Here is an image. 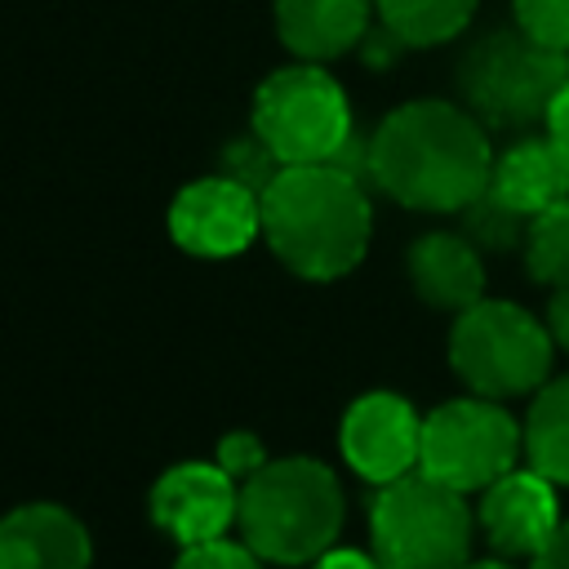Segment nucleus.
<instances>
[{
	"instance_id": "13",
	"label": "nucleus",
	"mask_w": 569,
	"mask_h": 569,
	"mask_svg": "<svg viewBox=\"0 0 569 569\" xmlns=\"http://www.w3.org/2000/svg\"><path fill=\"white\" fill-rule=\"evenodd\" d=\"M89 560L84 525L53 502H27L0 525V569H89Z\"/></svg>"
},
{
	"instance_id": "27",
	"label": "nucleus",
	"mask_w": 569,
	"mask_h": 569,
	"mask_svg": "<svg viewBox=\"0 0 569 569\" xmlns=\"http://www.w3.org/2000/svg\"><path fill=\"white\" fill-rule=\"evenodd\" d=\"M547 329L556 338V347L569 351V284L551 293V307H547Z\"/></svg>"
},
{
	"instance_id": "14",
	"label": "nucleus",
	"mask_w": 569,
	"mask_h": 569,
	"mask_svg": "<svg viewBox=\"0 0 569 569\" xmlns=\"http://www.w3.org/2000/svg\"><path fill=\"white\" fill-rule=\"evenodd\" d=\"M378 0H276V36L302 62H333L369 36Z\"/></svg>"
},
{
	"instance_id": "8",
	"label": "nucleus",
	"mask_w": 569,
	"mask_h": 569,
	"mask_svg": "<svg viewBox=\"0 0 569 569\" xmlns=\"http://www.w3.org/2000/svg\"><path fill=\"white\" fill-rule=\"evenodd\" d=\"M525 449V427L511 422L507 409L489 396H467L431 409L422 418V458L418 471L431 480L471 493L489 489L498 476L516 467V453Z\"/></svg>"
},
{
	"instance_id": "29",
	"label": "nucleus",
	"mask_w": 569,
	"mask_h": 569,
	"mask_svg": "<svg viewBox=\"0 0 569 569\" xmlns=\"http://www.w3.org/2000/svg\"><path fill=\"white\" fill-rule=\"evenodd\" d=\"M462 569H511V565H502V560H480V565H462Z\"/></svg>"
},
{
	"instance_id": "24",
	"label": "nucleus",
	"mask_w": 569,
	"mask_h": 569,
	"mask_svg": "<svg viewBox=\"0 0 569 569\" xmlns=\"http://www.w3.org/2000/svg\"><path fill=\"white\" fill-rule=\"evenodd\" d=\"M267 462H271V458H267L262 440L249 436V431H227V436L218 440V467H222L236 485H244L249 476H258Z\"/></svg>"
},
{
	"instance_id": "7",
	"label": "nucleus",
	"mask_w": 569,
	"mask_h": 569,
	"mask_svg": "<svg viewBox=\"0 0 569 569\" xmlns=\"http://www.w3.org/2000/svg\"><path fill=\"white\" fill-rule=\"evenodd\" d=\"M253 133L280 164H329L351 142V102L325 62L271 71L253 93Z\"/></svg>"
},
{
	"instance_id": "5",
	"label": "nucleus",
	"mask_w": 569,
	"mask_h": 569,
	"mask_svg": "<svg viewBox=\"0 0 569 569\" xmlns=\"http://www.w3.org/2000/svg\"><path fill=\"white\" fill-rule=\"evenodd\" d=\"M369 538L382 569H462L471 516L458 489L427 471H409L378 489L369 507Z\"/></svg>"
},
{
	"instance_id": "22",
	"label": "nucleus",
	"mask_w": 569,
	"mask_h": 569,
	"mask_svg": "<svg viewBox=\"0 0 569 569\" xmlns=\"http://www.w3.org/2000/svg\"><path fill=\"white\" fill-rule=\"evenodd\" d=\"M222 160H227V173L231 178H240L244 187H253L258 196L271 187V178L284 169L280 164V156L258 138V133H249V138H240V142H231L227 151H222Z\"/></svg>"
},
{
	"instance_id": "4",
	"label": "nucleus",
	"mask_w": 569,
	"mask_h": 569,
	"mask_svg": "<svg viewBox=\"0 0 569 569\" xmlns=\"http://www.w3.org/2000/svg\"><path fill=\"white\" fill-rule=\"evenodd\" d=\"M565 80H569V53L538 44L520 27L485 36L458 67L467 111L485 129H502V133H525L538 120H547L551 98L565 89Z\"/></svg>"
},
{
	"instance_id": "11",
	"label": "nucleus",
	"mask_w": 569,
	"mask_h": 569,
	"mask_svg": "<svg viewBox=\"0 0 569 569\" xmlns=\"http://www.w3.org/2000/svg\"><path fill=\"white\" fill-rule=\"evenodd\" d=\"M240 516V485L218 462H178L151 489V520L182 547L213 542Z\"/></svg>"
},
{
	"instance_id": "25",
	"label": "nucleus",
	"mask_w": 569,
	"mask_h": 569,
	"mask_svg": "<svg viewBox=\"0 0 569 569\" xmlns=\"http://www.w3.org/2000/svg\"><path fill=\"white\" fill-rule=\"evenodd\" d=\"M533 569H569V520H560L556 533L533 551Z\"/></svg>"
},
{
	"instance_id": "28",
	"label": "nucleus",
	"mask_w": 569,
	"mask_h": 569,
	"mask_svg": "<svg viewBox=\"0 0 569 569\" xmlns=\"http://www.w3.org/2000/svg\"><path fill=\"white\" fill-rule=\"evenodd\" d=\"M542 124H547V133L569 151V80H565V89L551 98V111H547V120H542Z\"/></svg>"
},
{
	"instance_id": "21",
	"label": "nucleus",
	"mask_w": 569,
	"mask_h": 569,
	"mask_svg": "<svg viewBox=\"0 0 569 569\" xmlns=\"http://www.w3.org/2000/svg\"><path fill=\"white\" fill-rule=\"evenodd\" d=\"M511 13L525 36L569 53V0H511Z\"/></svg>"
},
{
	"instance_id": "19",
	"label": "nucleus",
	"mask_w": 569,
	"mask_h": 569,
	"mask_svg": "<svg viewBox=\"0 0 569 569\" xmlns=\"http://www.w3.org/2000/svg\"><path fill=\"white\" fill-rule=\"evenodd\" d=\"M525 267L533 280L565 289L569 284V200L542 209L529 218V236H525Z\"/></svg>"
},
{
	"instance_id": "12",
	"label": "nucleus",
	"mask_w": 569,
	"mask_h": 569,
	"mask_svg": "<svg viewBox=\"0 0 569 569\" xmlns=\"http://www.w3.org/2000/svg\"><path fill=\"white\" fill-rule=\"evenodd\" d=\"M480 525L489 533V547L502 556H533L560 525L556 480L542 471H507L489 489H480Z\"/></svg>"
},
{
	"instance_id": "20",
	"label": "nucleus",
	"mask_w": 569,
	"mask_h": 569,
	"mask_svg": "<svg viewBox=\"0 0 569 569\" xmlns=\"http://www.w3.org/2000/svg\"><path fill=\"white\" fill-rule=\"evenodd\" d=\"M462 227H467V240L476 249H493V253H507L516 244H525L529 236V213H520L516 204H507L493 187L485 196H476L467 209H462Z\"/></svg>"
},
{
	"instance_id": "15",
	"label": "nucleus",
	"mask_w": 569,
	"mask_h": 569,
	"mask_svg": "<svg viewBox=\"0 0 569 569\" xmlns=\"http://www.w3.org/2000/svg\"><path fill=\"white\" fill-rule=\"evenodd\" d=\"M409 280L422 302L445 311H467L485 298V262L467 236L431 231L409 249Z\"/></svg>"
},
{
	"instance_id": "6",
	"label": "nucleus",
	"mask_w": 569,
	"mask_h": 569,
	"mask_svg": "<svg viewBox=\"0 0 569 569\" xmlns=\"http://www.w3.org/2000/svg\"><path fill=\"white\" fill-rule=\"evenodd\" d=\"M551 329L533 320L516 302L480 298L476 307L458 311L449 329V365L453 373L489 400L525 396L547 382L551 369Z\"/></svg>"
},
{
	"instance_id": "3",
	"label": "nucleus",
	"mask_w": 569,
	"mask_h": 569,
	"mask_svg": "<svg viewBox=\"0 0 569 569\" xmlns=\"http://www.w3.org/2000/svg\"><path fill=\"white\" fill-rule=\"evenodd\" d=\"M236 525L262 560L307 565L342 529V485L316 458H276L240 485Z\"/></svg>"
},
{
	"instance_id": "1",
	"label": "nucleus",
	"mask_w": 569,
	"mask_h": 569,
	"mask_svg": "<svg viewBox=\"0 0 569 569\" xmlns=\"http://www.w3.org/2000/svg\"><path fill=\"white\" fill-rule=\"evenodd\" d=\"M369 173L373 187L405 209L462 213L493 182V147L471 111L418 98L373 129Z\"/></svg>"
},
{
	"instance_id": "9",
	"label": "nucleus",
	"mask_w": 569,
	"mask_h": 569,
	"mask_svg": "<svg viewBox=\"0 0 569 569\" xmlns=\"http://www.w3.org/2000/svg\"><path fill=\"white\" fill-rule=\"evenodd\" d=\"M169 236L196 258H236L262 236V196L231 173L196 178L169 204Z\"/></svg>"
},
{
	"instance_id": "18",
	"label": "nucleus",
	"mask_w": 569,
	"mask_h": 569,
	"mask_svg": "<svg viewBox=\"0 0 569 569\" xmlns=\"http://www.w3.org/2000/svg\"><path fill=\"white\" fill-rule=\"evenodd\" d=\"M480 0H378V22L409 49L449 44L476 13Z\"/></svg>"
},
{
	"instance_id": "23",
	"label": "nucleus",
	"mask_w": 569,
	"mask_h": 569,
	"mask_svg": "<svg viewBox=\"0 0 569 569\" xmlns=\"http://www.w3.org/2000/svg\"><path fill=\"white\" fill-rule=\"evenodd\" d=\"M173 569H262V556L249 547V542H227V538H213V542H196L178 556Z\"/></svg>"
},
{
	"instance_id": "17",
	"label": "nucleus",
	"mask_w": 569,
	"mask_h": 569,
	"mask_svg": "<svg viewBox=\"0 0 569 569\" xmlns=\"http://www.w3.org/2000/svg\"><path fill=\"white\" fill-rule=\"evenodd\" d=\"M525 458L556 485H569V373L538 387L525 418Z\"/></svg>"
},
{
	"instance_id": "26",
	"label": "nucleus",
	"mask_w": 569,
	"mask_h": 569,
	"mask_svg": "<svg viewBox=\"0 0 569 569\" xmlns=\"http://www.w3.org/2000/svg\"><path fill=\"white\" fill-rule=\"evenodd\" d=\"M311 569H382L378 565V556L369 551H351V547H329L325 556H316V565Z\"/></svg>"
},
{
	"instance_id": "16",
	"label": "nucleus",
	"mask_w": 569,
	"mask_h": 569,
	"mask_svg": "<svg viewBox=\"0 0 569 569\" xmlns=\"http://www.w3.org/2000/svg\"><path fill=\"white\" fill-rule=\"evenodd\" d=\"M507 204L520 213H542L560 200H569V151L542 133V138H520L493 160V182H489Z\"/></svg>"
},
{
	"instance_id": "10",
	"label": "nucleus",
	"mask_w": 569,
	"mask_h": 569,
	"mask_svg": "<svg viewBox=\"0 0 569 569\" xmlns=\"http://www.w3.org/2000/svg\"><path fill=\"white\" fill-rule=\"evenodd\" d=\"M342 458L373 485H391L418 471L422 418L396 391H369L342 413Z\"/></svg>"
},
{
	"instance_id": "2",
	"label": "nucleus",
	"mask_w": 569,
	"mask_h": 569,
	"mask_svg": "<svg viewBox=\"0 0 569 569\" xmlns=\"http://www.w3.org/2000/svg\"><path fill=\"white\" fill-rule=\"evenodd\" d=\"M262 236L302 280L347 276L373 236L365 182L338 164H284L262 191Z\"/></svg>"
}]
</instances>
